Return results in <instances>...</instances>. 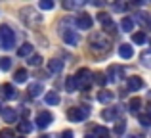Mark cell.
Returning a JSON list of instances; mask_svg holds the SVG:
<instances>
[{
	"mask_svg": "<svg viewBox=\"0 0 151 138\" xmlns=\"http://www.w3.org/2000/svg\"><path fill=\"white\" fill-rule=\"evenodd\" d=\"M88 44L92 52H109L111 50V40L105 37V33H92L88 38Z\"/></svg>",
	"mask_w": 151,
	"mask_h": 138,
	"instance_id": "6da1fadb",
	"label": "cell"
},
{
	"mask_svg": "<svg viewBox=\"0 0 151 138\" xmlns=\"http://www.w3.org/2000/svg\"><path fill=\"white\" fill-rule=\"evenodd\" d=\"M19 14H21L23 23H25V25H29V27H40L42 21H44V17H42L38 12H35L33 8H23Z\"/></svg>",
	"mask_w": 151,
	"mask_h": 138,
	"instance_id": "7a4b0ae2",
	"label": "cell"
},
{
	"mask_svg": "<svg viewBox=\"0 0 151 138\" xmlns=\"http://www.w3.org/2000/svg\"><path fill=\"white\" fill-rule=\"evenodd\" d=\"M15 46V35L8 25H0V48L12 50Z\"/></svg>",
	"mask_w": 151,
	"mask_h": 138,
	"instance_id": "3957f363",
	"label": "cell"
},
{
	"mask_svg": "<svg viewBox=\"0 0 151 138\" xmlns=\"http://www.w3.org/2000/svg\"><path fill=\"white\" fill-rule=\"evenodd\" d=\"M88 115H90V109H88V108H84V105H78V108H71L69 111H67V119L73 121V123L84 121Z\"/></svg>",
	"mask_w": 151,
	"mask_h": 138,
	"instance_id": "277c9868",
	"label": "cell"
},
{
	"mask_svg": "<svg viewBox=\"0 0 151 138\" xmlns=\"http://www.w3.org/2000/svg\"><path fill=\"white\" fill-rule=\"evenodd\" d=\"M75 79H77V85H78V88H88L90 81H92V75H90V71L86 69V67H82V69H78V71H77Z\"/></svg>",
	"mask_w": 151,
	"mask_h": 138,
	"instance_id": "5b68a950",
	"label": "cell"
},
{
	"mask_svg": "<svg viewBox=\"0 0 151 138\" xmlns=\"http://www.w3.org/2000/svg\"><path fill=\"white\" fill-rule=\"evenodd\" d=\"M75 25H77L78 29L88 31V29H92L94 19L90 17V14H78V15H77V19H75Z\"/></svg>",
	"mask_w": 151,
	"mask_h": 138,
	"instance_id": "8992f818",
	"label": "cell"
},
{
	"mask_svg": "<svg viewBox=\"0 0 151 138\" xmlns=\"http://www.w3.org/2000/svg\"><path fill=\"white\" fill-rule=\"evenodd\" d=\"M61 37H63V40H65L69 46H77L78 42H81L78 33H75L73 29H61Z\"/></svg>",
	"mask_w": 151,
	"mask_h": 138,
	"instance_id": "52a82bcc",
	"label": "cell"
},
{
	"mask_svg": "<svg viewBox=\"0 0 151 138\" xmlns=\"http://www.w3.org/2000/svg\"><path fill=\"white\" fill-rule=\"evenodd\" d=\"M52 121H54V115H52L50 111H40L37 115V121H35V123H37L38 129H46L48 125H52Z\"/></svg>",
	"mask_w": 151,
	"mask_h": 138,
	"instance_id": "ba28073f",
	"label": "cell"
},
{
	"mask_svg": "<svg viewBox=\"0 0 151 138\" xmlns=\"http://www.w3.org/2000/svg\"><path fill=\"white\" fill-rule=\"evenodd\" d=\"M0 96H2L4 100H14V98H17V90L14 88V85L6 82V85L0 86Z\"/></svg>",
	"mask_w": 151,
	"mask_h": 138,
	"instance_id": "9c48e42d",
	"label": "cell"
},
{
	"mask_svg": "<svg viewBox=\"0 0 151 138\" xmlns=\"http://www.w3.org/2000/svg\"><path fill=\"white\" fill-rule=\"evenodd\" d=\"M122 73H124V71H122V67H119V65H109V69H107V81H119V79H122Z\"/></svg>",
	"mask_w": 151,
	"mask_h": 138,
	"instance_id": "30bf717a",
	"label": "cell"
},
{
	"mask_svg": "<svg viewBox=\"0 0 151 138\" xmlns=\"http://www.w3.org/2000/svg\"><path fill=\"white\" fill-rule=\"evenodd\" d=\"M2 117H4V121L6 123H15L17 121V111H15L14 108H2Z\"/></svg>",
	"mask_w": 151,
	"mask_h": 138,
	"instance_id": "8fae6325",
	"label": "cell"
},
{
	"mask_svg": "<svg viewBox=\"0 0 151 138\" xmlns=\"http://www.w3.org/2000/svg\"><path fill=\"white\" fill-rule=\"evenodd\" d=\"M119 113H121V108H109V109H103V111H101V119H105V121H113V119H117Z\"/></svg>",
	"mask_w": 151,
	"mask_h": 138,
	"instance_id": "7c38bea8",
	"label": "cell"
},
{
	"mask_svg": "<svg viewBox=\"0 0 151 138\" xmlns=\"http://www.w3.org/2000/svg\"><path fill=\"white\" fill-rule=\"evenodd\" d=\"M144 88V81H142L140 77H130L128 79V90L130 92H136V90Z\"/></svg>",
	"mask_w": 151,
	"mask_h": 138,
	"instance_id": "4fadbf2b",
	"label": "cell"
},
{
	"mask_svg": "<svg viewBox=\"0 0 151 138\" xmlns=\"http://www.w3.org/2000/svg\"><path fill=\"white\" fill-rule=\"evenodd\" d=\"M119 56L124 58V60H130V58L134 56L132 46H130V44H121V46H119Z\"/></svg>",
	"mask_w": 151,
	"mask_h": 138,
	"instance_id": "5bb4252c",
	"label": "cell"
},
{
	"mask_svg": "<svg viewBox=\"0 0 151 138\" xmlns=\"http://www.w3.org/2000/svg\"><path fill=\"white\" fill-rule=\"evenodd\" d=\"M29 96H33V98H37V96H40L42 92H44V86L40 85V82H33V85H29Z\"/></svg>",
	"mask_w": 151,
	"mask_h": 138,
	"instance_id": "9a60e30c",
	"label": "cell"
},
{
	"mask_svg": "<svg viewBox=\"0 0 151 138\" xmlns=\"http://www.w3.org/2000/svg\"><path fill=\"white\" fill-rule=\"evenodd\" d=\"M44 102H46L48 105H58V104H59V94L54 92V90H50V92L44 94Z\"/></svg>",
	"mask_w": 151,
	"mask_h": 138,
	"instance_id": "2e32d148",
	"label": "cell"
},
{
	"mask_svg": "<svg viewBox=\"0 0 151 138\" xmlns=\"http://www.w3.org/2000/svg\"><path fill=\"white\" fill-rule=\"evenodd\" d=\"M31 54H33V44H31V42H25L23 46L17 48V56L19 58H29Z\"/></svg>",
	"mask_w": 151,
	"mask_h": 138,
	"instance_id": "e0dca14e",
	"label": "cell"
},
{
	"mask_svg": "<svg viewBox=\"0 0 151 138\" xmlns=\"http://www.w3.org/2000/svg\"><path fill=\"white\" fill-rule=\"evenodd\" d=\"M48 69L52 71V73H61V71H63V64H61V60H58V58L50 60V61H48Z\"/></svg>",
	"mask_w": 151,
	"mask_h": 138,
	"instance_id": "ac0fdd59",
	"label": "cell"
},
{
	"mask_svg": "<svg viewBox=\"0 0 151 138\" xmlns=\"http://www.w3.org/2000/svg\"><path fill=\"white\" fill-rule=\"evenodd\" d=\"M115 94L111 92V90H101L100 94H98V100H100V104H109V102H113Z\"/></svg>",
	"mask_w": 151,
	"mask_h": 138,
	"instance_id": "d6986e66",
	"label": "cell"
},
{
	"mask_svg": "<svg viewBox=\"0 0 151 138\" xmlns=\"http://www.w3.org/2000/svg\"><path fill=\"white\" fill-rule=\"evenodd\" d=\"M84 0H65V2H63V8H65V10H77V8H82L84 6Z\"/></svg>",
	"mask_w": 151,
	"mask_h": 138,
	"instance_id": "ffe728a7",
	"label": "cell"
},
{
	"mask_svg": "<svg viewBox=\"0 0 151 138\" xmlns=\"http://www.w3.org/2000/svg\"><path fill=\"white\" fill-rule=\"evenodd\" d=\"M140 108H142V100H140V98H132V100L128 102L130 113H138V111H140Z\"/></svg>",
	"mask_w": 151,
	"mask_h": 138,
	"instance_id": "44dd1931",
	"label": "cell"
},
{
	"mask_svg": "<svg viewBox=\"0 0 151 138\" xmlns=\"http://www.w3.org/2000/svg\"><path fill=\"white\" fill-rule=\"evenodd\" d=\"M121 29L124 31V33H130V31L134 29V19L132 17H124L121 21Z\"/></svg>",
	"mask_w": 151,
	"mask_h": 138,
	"instance_id": "7402d4cb",
	"label": "cell"
},
{
	"mask_svg": "<svg viewBox=\"0 0 151 138\" xmlns=\"http://www.w3.org/2000/svg\"><path fill=\"white\" fill-rule=\"evenodd\" d=\"M17 129H19V132H23V134H31L35 127L29 123V121H21V123L17 125Z\"/></svg>",
	"mask_w": 151,
	"mask_h": 138,
	"instance_id": "603a6c76",
	"label": "cell"
},
{
	"mask_svg": "<svg viewBox=\"0 0 151 138\" xmlns=\"http://www.w3.org/2000/svg\"><path fill=\"white\" fill-rule=\"evenodd\" d=\"M65 88H67V92H75V90L78 88L75 75H73V77H67V81H65Z\"/></svg>",
	"mask_w": 151,
	"mask_h": 138,
	"instance_id": "cb8c5ba5",
	"label": "cell"
},
{
	"mask_svg": "<svg viewBox=\"0 0 151 138\" xmlns=\"http://www.w3.org/2000/svg\"><path fill=\"white\" fill-rule=\"evenodd\" d=\"M136 21L142 23L144 27H147L149 25V15L145 14V12H138V14H136Z\"/></svg>",
	"mask_w": 151,
	"mask_h": 138,
	"instance_id": "d4e9b609",
	"label": "cell"
},
{
	"mask_svg": "<svg viewBox=\"0 0 151 138\" xmlns=\"http://www.w3.org/2000/svg\"><path fill=\"white\" fill-rule=\"evenodd\" d=\"M27 77H29V75H27L25 69H17V71H15V75H14V81L15 82H25Z\"/></svg>",
	"mask_w": 151,
	"mask_h": 138,
	"instance_id": "484cf974",
	"label": "cell"
},
{
	"mask_svg": "<svg viewBox=\"0 0 151 138\" xmlns=\"http://www.w3.org/2000/svg\"><path fill=\"white\" fill-rule=\"evenodd\" d=\"M92 134L96 136V138H109V131H107L105 127H96Z\"/></svg>",
	"mask_w": 151,
	"mask_h": 138,
	"instance_id": "4316f807",
	"label": "cell"
},
{
	"mask_svg": "<svg viewBox=\"0 0 151 138\" xmlns=\"http://www.w3.org/2000/svg\"><path fill=\"white\" fill-rule=\"evenodd\" d=\"M132 40L136 42V44H145V42H147V37H145V33H134L132 35Z\"/></svg>",
	"mask_w": 151,
	"mask_h": 138,
	"instance_id": "83f0119b",
	"label": "cell"
},
{
	"mask_svg": "<svg viewBox=\"0 0 151 138\" xmlns=\"http://www.w3.org/2000/svg\"><path fill=\"white\" fill-rule=\"evenodd\" d=\"M101 25H103V31H107V33H111V35L117 33V25L113 23V19H107V21L101 23Z\"/></svg>",
	"mask_w": 151,
	"mask_h": 138,
	"instance_id": "f1b7e54d",
	"label": "cell"
},
{
	"mask_svg": "<svg viewBox=\"0 0 151 138\" xmlns=\"http://www.w3.org/2000/svg\"><path fill=\"white\" fill-rule=\"evenodd\" d=\"M124 131H126V121H117V125H115V134L121 136Z\"/></svg>",
	"mask_w": 151,
	"mask_h": 138,
	"instance_id": "f546056e",
	"label": "cell"
},
{
	"mask_svg": "<svg viewBox=\"0 0 151 138\" xmlns=\"http://www.w3.org/2000/svg\"><path fill=\"white\" fill-rule=\"evenodd\" d=\"M12 67V60L10 58H0V69L2 71H10Z\"/></svg>",
	"mask_w": 151,
	"mask_h": 138,
	"instance_id": "4dcf8cb0",
	"label": "cell"
},
{
	"mask_svg": "<svg viewBox=\"0 0 151 138\" xmlns=\"http://www.w3.org/2000/svg\"><path fill=\"white\" fill-rule=\"evenodd\" d=\"M29 64L35 65V67H38V65L42 64V58L38 56V54H33V56H29Z\"/></svg>",
	"mask_w": 151,
	"mask_h": 138,
	"instance_id": "1f68e13d",
	"label": "cell"
},
{
	"mask_svg": "<svg viewBox=\"0 0 151 138\" xmlns=\"http://www.w3.org/2000/svg\"><path fill=\"white\" fill-rule=\"evenodd\" d=\"M38 8H40V10H54V2H52V0H40Z\"/></svg>",
	"mask_w": 151,
	"mask_h": 138,
	"instance_id": "d6a6232c",
	"label": "cell"
},
{
	"mask_svg": "<svg viewBox=\"0 0 151 138\" xmlns=\"http://www.w3.org/2000/svg\"><path fill=\"white\" fill-rule=\"evenodd\" d=\"M94 81H96L98 82V85H105V82H107V77H105V75H103V73H94Z\"/></svg>",
	"mask_w": 151,
	"mask_h": 138,
	"instance_id": "836d02e7",
	"label": "cell"
},
{
	"mask_svg": "<svg viewBox=\"0 0 151 138\" xmlns=\"http://www.w3.org/2000/svg\"><path fill=\"white\" fill-rule=\"evenodd\" d=\"M149 58H151V54H149V50H145V52H142V56H140V60H142V64L145 65V67H149Z\"/></svg>",
	"mask_w": 151,
	"mask_h": 138,
	"instance_id": "e575fe53",
	"label": "cell"
},
{
	"mask_svg": "<svg viewBox=\"0 0 151 138\" xmlns=\"http://www.w3.org/2000/svg\"><path fill=\"white\" fill-rule=\"evenodd\" d=\"M0 138H15V136H14V131H10V129H4V131L0 132Z\"/></svg>",
	"mask_w": 151,
	"mask_h": 138,
	"instance_id": "d590c367",
	"label": "cell"
},
{
	"mask_svg": "<svg viewBox=\"0 0 151 138\" xmlns=\"http://www.w3.org/2000/svg\"><path fill=\"white\" fill-rule=\"evenodd\" d=\"M149 115H140V123H142V127H149Z\"/></svg>",
	"mask_w": 151,
	"mask_h": 138,
	"instance_id": "8d00e7d4",
	"label": "cell"
},
{
	"mask_svg": "<svg viewBox=\"0 0 151 138\" xmlns=\"http://www.w3.org/2000/svg\"><path fill=\"white\" fill-rule=\"evenodd\" d=\"M107 19H111L109 14H103V12H101V14H98V21H100V23H105Z\"/></svg>",
	"mask_w": 151,
	"mask_h": 138,
	"instance_id": "74e56055",
	"label": "cell"
},
{
	"mask_svg": "<svg viewBox=\"0 0 151 138\" xmlns=\"http://www.w3.org/2000/svg\"><path fill=\"white\" fill-rule=\"evenodd\" d=\"M59 138H73V131H63L59 134Z\"/></svg>",
	"mask_w": 151,
	"mask_h": 138,
	"instance_id": "f35d334b",
	"label": "cell"
},
{
	"mask_svg": "<svg viewBox=\"0 0 151 138\" xmlns=\"http://www.w3.org/2000/svg\"><path fill=\"white\" fill-rule=\"evenodd\" d=\"M113 8H115L117 12H124V10H126V4H119V2H117V4H115Z\"/></svg>",
	"mask_w": 151,
	"mask_h": 138,
	"instance_id": "ab89813d",
	"label": "cell"
},
{
	"mask_svg": "<svg viewBox=\"0 0 151 138\" xmlns=\"http://www.w3.org/2000/svg\"><path fill=\"white\" fill-rule=\"evenodd\" d=\"M128 138H144V136H136V134H132V136H128Z\"/></svg>",
	"mask_w": 151,
	"mask_h": 138,
	"instance_id": "60d3db41",
	"label": "cell"
},
{
	"mask_svg": "<svg viewBox=\"0 0 151 138\" xmlns=\"http://www.w3.org/2000/svg\"><path fill=\"white\" fill-rule=\"evenodd\" d=\"M86 138H96V136H94V134H86Z\"/></svg>",
	"mask_w": 151,
	"mask_h": 138,
	"instance_id": "b9f144b4",
	"label": "cell"
},
{
	"mask_svg": "<svg viewBox=\"0 0 151 138\" xmlns=\"http://www.w3.org/2000/svg\"><path fill=\"white\" fill-rule=\"evenodd\" d=\"M0 111H2V104H0Z\"/></svg>",
	"mask_w": 151,
	"mask_h": 138,
	"instance_id": "7bdbcfd3",
	"label": "cell"
}]
</instances>
